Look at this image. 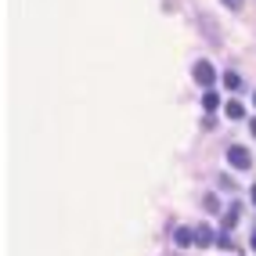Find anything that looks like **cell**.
Wrapping results in <instances>:
<instances>
[{"mask_svg":"<svg viewBox=\"0 0 256 256\" xmlns=\"http://www.w3.org/2000/svg\"><path fill=\"white\" fill-rule=\"evenodd\" d=\"M227 162H231L235 170H249V166H253V155H249V148L231 145V148H227Z\"/></svg>","mask_w":256,"mask_h":256,"instance_id":"obj_1","label":"cell"},{"mask_svg":"<svg viewBox=\"0 0 256 256\" xmlns=\"http://www.w3.org/2000/svg\"><path fill=\"white\" fill-rule=\"evenodd\" d=\"M195 83L206 87V90L217 83V73H213V65H209V62H195Z\"/></svg>","mask_w":256,"mask_h":256,"instance_id":"obj_2","label":"cell"},{"mask_svg":"<svg viewBox=\"0 0 256 256\" xmlns=\"http://www.w3.org/2000/svg\"><path fill=\"white\" fill-rule=\"evenodd\" d=\"M173 242H177V246L184 249V246H191V242H199V238H195V231H191V227H177V231H173Z\"/></svg>","mask_w":256,"mask_h":256,"instance_id":"obj_3","label":"cell"},{"mask_svg":"<svg viewBox=\"0 0 256 256\" xmlns=\"http://www.w3.org/2000/svg\"><path fill=\"white\" fill-rule=\"evenodd\" d=\"M224 115H227V119H242V115H246V105H242V101H227Z\"/></svg>","mask_w":256,"mask_h":256,"instance_id":"obj_4","label":"cell"},{"mask_svg":"<svg viewBox=\"0 0 256 256\" xmlns=\"http://www.w3.org/2000/svg\"><path fill=\"white\" fill-rule=\"evenodd\" d=\"M217 105H220V98H217V90L209 87V90H206V98H202V109H206V112H217Z\"/></svg>","mask_w":256,"mask_h":256,"instance_id":"obj_5","label":"cell"},{"mask_svg":"<svg viewBox=\"0 0 256 256\" xmlns=\"http://www.w3.org/2000/svg\"><path fill=\"white\" fill-rule=\"evenodd\" d=\"M238 213H242V206L235 202V206H231L227 213H224V227H235V224H238Z\"/></svg>","mask_w":256,"mask_h":256,"instance_id":"obj_6","label":"cell"},{"mask_svg":"<svg viewBox=\"0 0 256 256\" xmlns=\"http://www.w3.org/2000/svg\"><path fill=\"white\" fill-rule=\"evenodd\" d=\"M224 87H227V90H238V87H242V76H238V73H224Z\"/></svg>","mask_w":256,"mask_h":256,"instance_id":"obj_7","label":"cell"},{"mask_svg":"<svg viewBox=\"0 0 256 256\" xmlns=\"http://www.w3.org/2000/svg\"><path fill=\"white\" fill-rule=\"evenodd\" d=\"M195 238H199V246H209V242H213V231H209V227L202 224L199 231H195Z\"/></svg>","mask_w":256,"mask_h":256,"instance_id":"obj_8","label":"cell"},{"mask_svg":"<svg viewBox=\"0 0 256 256\" xmlns=\"http://www.w3.org/2000/svg\"><path fill=\"white\" fill-rule=\"evenodd\" d=\"M224 4H227V7H235V11H238V7H242V0H224Z\"/></svg>","mask_w":256,"mask_h":256,"instance_id":"obj_9","label":"cell"},{"mask_svg":"<svg viewBox=\"0 0 256 256\" xmlns=\"http://www.w3.org/2000/svg\"><path fill=\"white\" fill-rule=\"evenodd\" d=\"M249 246H253V249H256V227H253V238H249Z\"/></svg>","mask_w":256,"mask_h":256,"instance_id":"obj_10","label":"cell"},{"mask_svg":"<svg viewBox=\"0 0 256 256\" xmlns=\"http://www.w3.org/2000/svg\"><path fill=\"white\" fill-rule=\"evenodd\" d=\"M249 126H253V137H256V119H253V123H249Z\"/></svg>","mask_w":256,"mask_h":256,"instance_id":"obj_11","label":"cell"},{"mask_svg":"<svg viewBox=\"0 0 256 256\" xmlns=\"http://www.w3.org/2000/svg\"><path fill=\"white\" fill-rule=\"evenodd\" d=\"M253 202H256V188H253Z\"/></svg>","mask_w":256,"mask_h":256,"instance_id":"obj_12","label":"cell"},{"mask_svg":"<svg viewBox=\"0 0 256 256\" xmlns=\"http://www.w3.org/2000/svg\"><path fill=\"white\" fill-rule=\"evenodd\" d=\"M253 101H256V94H253Z\"/></svg>","mask_w":256,"mask_h":256,"instance_id":"obj_13","label":"cell"}]
</instances>
